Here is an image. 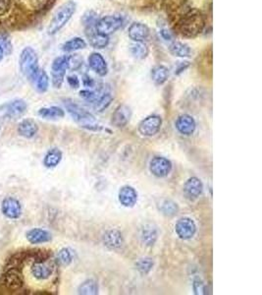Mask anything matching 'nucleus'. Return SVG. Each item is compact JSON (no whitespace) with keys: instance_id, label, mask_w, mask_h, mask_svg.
<instances>
[{"instance_id":"f257e3e1","label":"nucleus","mask_w":262,"mask_h":295,"mask_svg":"<svg viewBox=\"0 0 262 295\" xmlns=\"http://www.w3.org/2000/svg\"><path fill=\"white\" fill-rule=\"evenodd\" d=\"M168 13L175 31L184 38H196L205 28L204 16L188 0L171 3Z\"/></svg>"},{"instance_id":"f03ea898","label":"nucleus","mask_w":262,"mask_h":295,"mask_svg":"<svg viewBox=\"0 0 262 295\" xmlns=\"http://www.w3.org/2000/svg\"><path fill=\"white\" fill-rule=\"evenodd\" d=\"M64 106H65L67 112L71 115L73 120L78 123L82 128L89 130V131H101L103 130V127L99 125L95 117L92 113H90L88 110L84 108L82 105L77 103L71 98L64 99Z\"/></svg>"},{"instance_id":"7ed1b4c3","label":"nucleus","mask_w":262,"mask_h":295,"mask_svg":"<svg viewBox=\"0 0 262 295\" xmlns=\"http://www.w3.org/2000/svg\"><path fill=\"white\" fill-rule=\"evenodd\" d=\"M77 10V4L73 0H68L65 3H63L61 6L57 8L55 13L53 14L47 29L46 33L48 36H54L57 33H59L68 22L72 19L74 14Z\"/></svg>"},{"instance_id":"20e7f679","label":"nucleus","mask_w":262,"mask_h":295,"mask_svg":"<svg viewBox=\"0 0 262 295\" xmlns=\"http://www.w3.org/2000/svg\"><path fill=\"white\" fill-rule=\"evenodd\" d=\"M19 66L23 75L32 83L35 82L38 74L40 72L39 57L36 50L31 48H25L19 57Z\"/></svg>"},{"instance_id":"39448f33","label":"nucleus","mask_w":262,"mask_h":295,"mask_svg":"<svg viewBox=\"0 0 262 295\" xmlns=\"http://www.w3.org/2000/svg\"><path fill=\"white\" fill-rule=\"evenodd\" d=\"M124 20L120 15H106L98 19L95 25V30L100 34L109 37L121 29Z\"/></svg>"},{"instance_id":"423d86ee","label":"nucleus","mask_w":262,"mask_h":295,"mask_svg":"<svg viewBox=\"0 0 262 295\" xmlns=\"http://www.w3.org/2000/svg\"><path fill=\"white\" fill-rule=\"evenodd\" d=\"M70 55H62L56 57L51 65L52 85L56 89H60L64 83L66 72L69 69Z\"/></svg>"},{"instance_id":"0eeeda50","label":"nucleus","mask_w":262,"mask_h":295,"mask_svg":"<svg viewBox=\"0 0 262 295\" xmlns=\"http://www.w3.org/2000/svg\"><path fill=\"white\" fill-rule=\"evenodd\" d=\"M162 123L163 121L160 115H148L139 122L137 131L143 137H153L161 130Z\"/></svg>"},{"instance_id":"6e6552de","label":"nucleus","mask_w":262,"mask_h":295,"mask_svg":"<svg viewBox=\"0 0 262 295\" xmlns=\"http://www.w3.org/2000/svg\"><path fill=\"white\" fill-rule=\"evenodd\" d=\"M173 169V164L170 159L165 156L157 155L151 158L149 162L150 173L157 178L167 177Z\"/></svg>"},{"instance_id":"1a4fd4ad","label":"nucleus","mask_w":262,"mask_h":295,"mask_svg":"<svg viewBox=\"0 0 262 295\" xmlns=\"http://www.w3.org/2000/svg\"><path fill=\"white\" fill-rule=\"evenodd\" d=\"M175 232L182 240H191L197 233V224L189 217L179 219L175 224Z\"/></svg>"},{"instance_id":"9d476101","label":"nucleus","mask_w":262,"mask_h":295,"mask_svg":"<svg viewBox=\"0 0 262 295\" xmlns=\"http://www.w3.org/2000/svg\"><path fill=\"white\" fill-rule=\"evenodd\" d=\"M103 245L110 251H119L125 245V239L122 232L118 229H108L102 235Z\"/></svg>"},{"instance_id":"9b49d317","label":"nucleus","mask_w":262,"mask_h":295,"mask_svg":"<svg viewBox=\"0 0 262 295\" xmlns=\"http://www.w3.org/2000/svg\"><path fill=\"white\" fill-rule=\"evenodd\" d=\"M202 192L203 183L197 176L190 177L183 186V193L185 198L192 202L197 200L202 195Z\"/></svg>"},{"instance_id":"f8f14e48","label":"nucleus","mask_w":262,"mask_h":295,"mask_svg":"<svg viewBox=\"0 0 262 295\" xmlns=\"http://www.w3.org/2000/svg\"><path fill=\"white\" fill-rule=\"evenodd\" d=\"M131 118V107L127 104H120L112 113L111 124L116 128H124L129 124Z\"/></svg>"},{"instance_id":"ddd939ff","label":"nucleus","mask_w":262,"mask_h":295,"mask_svg":"<svg viewBox=\"0 0 262 295\" xmlns=\"http://www.w3.org/2000/svg\"><path fill=\"white\" fill-rule=\"evenodd\" d=\"M175 127L181 135L189 137L196 132L197 122L192 115L185 113L178 116L175 121Z\"/></svg>"},{"instance_id":"4468645a","label":"nucleus","mask_w":262,"mask_h":295,"mask_svg":"<svg viewBox=\"0 0 262 295\" xmlns=\"http://www.w3.org/2000/svg\"><path fill=\"white\" fill-rule=\"evenodd\" d=\"M1 211L6 218L16 220L22 215V206L17 199L13 197H7L2 201Z\"/></svg>"},{"instance_id":"2eb2a0df","label":"nucleus","mask_w":262,"mask_h":295,"mask_svg":"<svg viewBox=\"0 0 262 295\" xmlns=\"http://www.w3.org/2000/svg\"><path fill=\"white\" fill-rule=\"evenodd\" d=\"M159 236V231L154 223H144L140 228V241L145 247H152L155 245Z\"/></svg>"},{"instance_id":"dca6fc26","label":"nucleus","mask_w":262,"mask_h":295,"mask_svg":"<svg viewBox=\"0 0 262 295\" xmlns=\"http://www.w3.org/2000/svg\"><path fill=\"white\" fill-rule=\"evenodd\" d=\"M138 200L137 191L131 185H124L118 191V201L125 208H133Z\"/></svg>"},{"instance_id":"f3484780","label":"nucleus","mask_w":262,"mask_h":295,"mask_svg":"<svg viewBox=\"0 0 262 295\" xmlns=\"http://www.w3.org/2000/svg\"><path fill=\"white\" fill-rule=\"evenodd\" d=\"M87 64L89 68L97 74L100 77H104L108 74V64L105 60V58L97 51L91 52L87 57Z\"/></svg>"},{"instance_id":"a211bd4d","label":"nucleus","mask_w":262,"mask_h":295,"mask_svg":"<svg viewBox=\"0 0 262 295\" xmlns=\"http://www.w3.org/2000/svg\"><path fill=\"white\" fill-rule=\"evenodd\" d=\"M128 36L132 42L144 43L150 37V29L143 23L134 22L128 28Z\"/></svg>"},{"instance_id":"6ab92c4d","label":"nucleus","mask_w":262,"mask_h":295,"mask_svg":"<svg viewBox=\"0 0 262 295\" xmlns=\"http://www.w3.org/2000/svg\"><path fill=\"white\" fill-rule=\"evenodd\" d=\"M32 275L39 281H45L53 274V266L46 260H38L32 266Z\"/></svg>"},{"instance_id":"aec40b11","label":"nucleus","mask_w":262,"mask_h":295,"mask_svg":"<svg viewBox=\"0 0 262 295\" xmlns=\"http://www.w3.org/2000/svg\"><path fill=\"white\" fill-rule=\"evenodd\" d=\"M85 33L89 46H91L93 49H105L109 44V37L98 33L95 28L85 30Z\"/></svg>"},{"instance_id":"412c9836","label":"nucleus","mask_w":262,"mask_h":295,"mask_svg":"<svg viewBox=\"0 0 262 295\" xmlns=\"http://www.w3.org/2000/svg\"><path fill=\"white\" fill-rule=\"evenodd\" d=\"M26 237L31 244H43L51 241L52 234L43 228H33L26 233Z\"/></svg>"},{"instance_id":"4be33fe9","label":"nucleus","mask_w":262,"mask_h":295,"mask_svg":"<svg viewBox=\"0 0 262 295\" xmlns=\"http://www.w3.org/2000/svg\"><path fill=\"white\" fill-rule=\"evenodd\" d=\"M27 108H28L27 102L24 99L18 98L6 105L5 114L9 118L17 119V118H20L22 115H24V113L27 111Z\"/></svg>"},{"instance_id":"5701e85b","label":"nucleus","mask_w":262,"mask_h":295,"mask_svg":"<svg viewBox=\"0 0 262 295\" xmlns=\"http://www.w3.org/2000/svg\"><path fill=\"white\" fill-rule=\"evenodd\" d=\"M168 49L173 56H176L179 58H188V57H191L193 54V50L189 45L178 41L171 42Z\"/></svg>"},{"instance_id":"b1692460","label":"nucleus","mask_w":262,"mask_h":295,"mask_svg":"<svg viewBox=\"0 0 262 295\" xmlns=\"http://www.w3.org/2000/svg\"><path fill=\"white\" fill-rule=\"evenodd\" d=\"M3 283L5 287L10 291H18L24 285V281L21 274L15 270L8 271V273L3 278Z\"/></svg>"},{"instance_id":"393cba45","label":"nucleus","mask_w":262,"mask_h":295,"mask_svg":"<svg viewBox=\"0 0 262 295\" xmlns=\"http://www.w3.org/2000/svg\"><path fill=\"white\" fill-rule=\"evenodd\" d=\"M39 131V126L37 122L33 119H24L18 126V133L20 136L31 139L37 135Z\"/></svg>"},{"instance_id":"a878e982","label":"nucleus","mask_w":262,"mask_h":295,"mask_svg":"<svg viewBox=\"0 0 262 295\" xmlns=\"http://www.w3.org/2000/svg\"><path fill=\"white\" fill-rule=\"evenodd\" d=\"M158 210L164 217L174 218L179 214L180 208L175 201L171 199H164L158 205Z\"/></svg>"},{"instance_id":"bb28decb","label":"nucleus","mask_w":262,"mask_h":295,"mask_svg":"<svg viewBox=\"0 0 262 295\" xmlns=\"http://www.w3.org/2000/svg\"><path fill=\"white\" fill-rule=\"evenodd\" d=\"M62 157H63V153L61 149L57 148H50L44 155V164L47 168H54L61 162Z\"/></svg>"},{"instance_id":"cd10ccee","label":"nucleus","mask_w":262,"mask_h":295,"mask_svg":"<svg viewBox=\"0 0 262 295\" xmlns=\"http://www.w3.org/2000/svg\"><path fill=\"white\" fill-rule=\"evenodd\" d=\"M39 115L44 119L48 120H55L60 119L65 116V111L59 106H49V107H43L39 110Z\"/></svg>"},{"instance_id":"c85d7f7f","label":"nucleus","mask_w":262,"mask_h":295,"mask_svg":"<svg viewBox=\"0 0 262 295\" xmlns=\"http://www.w3.org/2000/svg\"><path fill=\"white\" fill-rule=\"evenodd\" d=\"M150 77L156 85L161 86L165 84L169 78V69L164 65H155L150 71Z\"/></svg>"},{"instance_id":"c756f323","label":"nucleus","mask_w":262,"mask_h":295,"mask_svg":"<svg viewBox=\"0 0 262 295\" xmlns=\"http://www.w3.org/2000/svg\"><path fill=\"white\" fill-rule=\"evenodd\" d=\"M86 48H87L86 41L84 39L80 38V37H75V38H72V39H70V40H68L67 42H65L62 45L61 49L64 52L70 53V52H75V51H78V50L85 49Z\"/></svg>"},{"instance_id":"7c9ffc66","label":"nucleus","mask_w":262,"mask_h":295,"mask_svg":"<svg viewBox=\"0 0 262 295\" xmlns=\"http://www.w3.org/2000/svg\"><path fill=\"white\" fill-rule=\"evenodd\" d=\"M113 100V97L110 93V91H106L103 94H101L99 96V98L92 103V108L96 111V112H103L106 108H108V106L111 104Z\"/></svg>"},{"instance_id":"2f4dec72","label":"nucleus","mask_w":262,"mask_h":295,"mask_svg":"<svg viewBox=\"0 0 262 295\" xmlns=\"http://www.w3.org/2000/svg\"><path fill=\"white\" fill-rule=\"evenodd\" d=\"M130 52L135 59L142 60L147 57L149 53V49L145 43L132 42V44L130 45Z\"/></svg>"},{"instance_id":"473e14b6","label":"nucleus","mask_w":262,"mask_h":295,"mask_svg":"<svg viewBox=\"0 0 262 295\" xmlns=\"http://www.w3.org/2000/svg\"><path fill=\"white\" fill-rule=\"evenodd\" d=\"M99 288L96 281L89 279L85 281L80 285L78 288V294L82 295H98Z\"/></svg>"},{"instance_id":"72a5a7b5","label":"nucleus","mask_w":262,"mask_h":295,"mask_svg":"<svg viewBox=\"0 0 262 295\" xmlns=\"http://www.w3.org/2000/svg\"><path fill=\"white\" fill-rule=\"evenodd\" d=\"M135 270L138 272V274H140L141 276H146L148 275L153 267H154V261L152 258L149 257H144V258H140L135 262Z\"/></svg>"},{"instance_id":"f704fd0d","label":"nucleus","mask_w":262,"mask_h":295,"mask_svg":"<svg viewBox=\"0 0 262 295\" xmlns=\"http://www.w3.org/2000/svg\"><path fill=\"white\" fill-rule=\"evenodd\" d=\"M35 86H36V90L41 93L44 94L48 90L49 87V77L47 73L44 70H40V72L38 74L35 82H34Z\"/></svg>"},{"instance_id":"c9c22d12","label":"nucleus","mask_w":262,"mask_h":295,"mask_svg":"<svg viewBox=\"0 0 262 295\" xmlns=\"http://www.w3.org/2000/svg\"><path fill=\"white\" fill-rule=\"evenodd\" d=\"M98 19H99L98 14L95 11L87 10L83 15L81 21H82L83 26L85 27V30H88V29L95 28V25H96Z\"/></svg>"},{"instance_id":"e433bc0d","label":"nucleus","mask_w":262,"mask_h":295,"mask_svg":"<svg viewBox=\"0 0 262 295\" xmlns=\"http://www.w3.org/2000/svg\"><path fill=\"white\" fill-rule=\"evenodd\" d=\"M73 260V253L69 248H62L56 255V263L61 267H68Z\"/></svg>"},{"instance_id":"4c0bfd02","label":"nucleus","mask_w":262,"mask_h":295,"mask_svg":"<svg viewBox=\"0 0 262 295\" xmlns=\"http://www.w3.org/2000/svg\"><path fill=\"white\" fill-rule=\"evenodd\" d=\"M207 291L211 292V290H208V286H206L200 278L197 277L193 280V292L195 295H207Z\"/></svg>"},{"instance_id":"58836bf2","label":"nucleus","mask_w":262,"mask_h":295,"mask_svg":"<svg viewBox=\"0 0 262 295\" xmlns=\"http://www.w3.org/2000/svg\"><path fill=\"white\" fill-rule=\"evenodd\" d=\"M0 46L4 50V54L10 55L13 51V46L12 42L9 38V36L5 33H0Z\"/></svg>"},{"instance_id":"ea45409f","label":"nucleus","mask_w":262,"mask_h":295,"mask_svg":"<svg viewBox=\"0 0 262 295\" xmlns=\"http://www.w3.org/2000/svg\"><path fill=\"white\" fill-rule=\"evenodd\" d=\"M12 7V0H0V17L5 16Z\"/></svg>"},{"instance_id":"a19ab883","label":"nucleus","mask_w":262,"mask_h":295,"mask_svg":"<svg viewBox=\"0 0 262 295\" xmlns=\"http://www.w3.org/2000/svg\"><path fill=\"white\" fill-rule=\"evenodd\" d=\"M159 34H160V37L164 41H166V42H170L171 43V42L174 41V33L171 30L167 29V28L161 29L160 32H159Z\"/></svg>"},{"instance_id":"79ce46f5","label":"nucleus","mask_w":262,"mask_h":295,"mask_svg":"<svg viewBox=\"0 0 262 295\" xmlns=\"http://www.w3.org/2000/svg\"><path fill=\"white\" fill-rule=\"evenodd\" d=\"M67 82L69 84V86L72 88V89H79L80 88V80L78 78V76L76 75H70L67 77Z\"/></svg>"},{"instance_id":"37998d69","label":"nucleus","mask_w":262,"mask_h":295,"mask_svg":"<svg viewBox=\"0 0 262 295\" xmlns=\"http://www.w3.org/2000/svg\"><path fill=\"white\" fill-rule=\"evenodd\" d=\"M189 67H190V62L189 61L178 62V64L175 68V75H180V74L185 72Z\"/></svg>"},{"instance_id":"c03bdc74","label":"nucleus","mask_w":262,"mask_h":295,"mask_svg":"<svg viewBox=\"0 0 262 295\" xmlns=\"http://www.w3.org/2000/svg\"><path fill=\"white\" fill-rule=\"evenodd\" d=\"M83 85L86 88H93L94 85H95V82H94V80L89 75L85 74L83 76Z\"/></svg>"},{"instance_id":"a18cd8bd","label":"nucleus","mask_w":262,"mask_h":295,"mask_svg":"<svg viewBox=\"0 0 262 295\" xmlns=\"http://www.w3.org/2000/svg\"><path fill=\"white\" fill-rule=\"evenodd\" d=\"M3 57H4V50H3V49H2L1 46H0V62L2 61Z\"/></svg>"},{"instance_id":"49530a36","label":"nucleus","mask_w":262,"mask_h":295,"mask_svg":"<svg viewBox=\"0 0 262 295\" xmlns=\"http://www.w3.org/2000/svg\"><path fill=\"white\" fill-rule=\"evenodd\" d=\"M156 2H160V3H165V2H167L168 0H155Z\"/></svg>"},{"instance_id":"de8ad7c7","label":"nucleus","mask_w":262,"mask_h":295,"mask_svg":"<svg viewBox=\"0 0 262 295\" xmlns=\"http://www.w3.org/2000/svg\"><path fill=\"white\" fill-rule=\"evenodd\" d=\"M0 129H1V128H0Z\"/></svg>"}]
</instances>
